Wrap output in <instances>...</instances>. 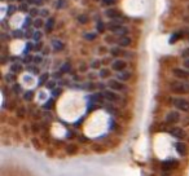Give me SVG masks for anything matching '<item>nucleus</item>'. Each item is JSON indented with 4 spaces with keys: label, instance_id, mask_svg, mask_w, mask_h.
<instances>
[{
    "label": "nucleus",
    "instance_id": "f8f14e48",
    "mask_svg": "<svg viewBox=\"0 0 189 176\" xmlns=\"http://www.w3.org/2000/svg\"><path fill=\"white\" fill-rule=\"evenodd\" d=\"M66 153H67V155H75L78 153V145L69 144L66 146Z\"/></svg>",
    "mask_w": 189,
    "mask_h": 176
},
{
    "label": "nucleus",
    "instance_id": "473e14b6",
    "mask_svg": "<svg viewBox=\"0 0 189 176\" xmlns=\"http://www.w3.org/2000/svg\"><path fill=\"white\" fill-rule=\"evenodd\" d=\"M180 36H181V34H180V32H175L174 35L171 36V39H170V43H174L175 40H177L179 38H180Z\"/></svg>",
    "mask_w": 189,
    "mask_h": 176
},
{
    "label": "nucleus",
    "instance_id": "f257e3e1",
    "mask_svg": "<svg viewBox=\"0 0 189 176\" xmlns=\"http://www.w3.org/2000/svg\"><path fill=\"white\" fill-rule=\"evenodd\" d=\"M171 91L176 94H183L189 92V82H172L171 83Z\"/></svg>",
    "mask_w": 189,
    "mask_h": 176
},
{
    "label": "nucleus",
    "instance_id": "f3484780",
    "mask_svg": "<svg viewBox=\"0 0 189 176\" xmlns=\"http://www.w3.org/2000/svg\"><path fill=\"white\" fill-rule=\"evenodd\" d=\"M22 71V66L20 63H12L11 65V73L16 74V73H21Z\"/></svg>",
    "mask_w": 189,
    "mask_h": 176
},
{
    "label": "nucleus",
    "instance_id": "09e8293b",
    "mask_svg": "<svg viewBox=\"0 0 189 176\" xmlns=\"http://www.w3.org/2000/svg\"><path fill=\"white\" fill-rule=\"evenodd\" d=\"M79 70H80V71H83V73H85L88 70V67L85 66V65H80V67H79Z\"/></svg>",
    "mask_w": 189,
    "mask_h": 176
},
{
    "label": "nucleus",
    "instance_id": "8fccbe9b",
    "mask_svg": "<svg viewBox=\"0 0 189 176\" xmlns=\"http://www.w3.org/2000/svg\"><path fill=\"white\" fill-rule=\"evenodd\" d=\"M34 62H35V63H40V62H42V57H40V56L35 57V58H34Z\"/></svg>",
    "mask_w": 189,
    "mask_h": 176
},
{
    "label": "nucleus",
    "instance_id": "13d9d810",
    "mask_svg": "<svg viewBox=\"0 0 189 176\" xmlns=\"http://www.w3.org/2000/svg\"><path fill=\"white\" fill-rule=\"evenodd\" d=\"M20 9H21V11H26V9H27V5H26V4H22L21 6H20Z\"/></svg>",
    "mask_w": 189,
    "mask_h": 176
},
{
    "label": "nucleus",
    "instance_id": "a19ab883",
    "mask_svg": "<svg viewBox=\"0 0 189 176\" xmlns=\"http://www.w3.org/2000/svg\"><path fill=\"white\" fill-rule=\"evenodd\" d=\"M31 61H34V58H33V56H30V55H27L25 58H23V62L25 63H30Z\"/></svg>",
    "mask_w": 189,
    "mask_h": 176
},
{
    "label": "nucleus",
    "instance_id": "412c9836",
    "mask_svg": "<svg viewBox=\"0 0 189 176\" xmlns=\"http://www.w3.org/2000/svg\"><path fill=\"white\" fill-rule=\"evenodd\" d=\"M98 76L102 78V79H106V78L110 76V70L109 69H101L100 73H98Z\"/></svg>",
    "mask_w": 189,
    "mask_h": 176
},
{
    "label": "nucleus",
    "instance_id": "6e6d98bb",
    "mask_svg": "<svg viewBox=\"0 0 189 176\" xmlns=\"http://www.w3.org/2000/svg\"><path fill=\"white\" fill-rule=\"evenodd\" d=\"M183 56L184 57H189V49H185L184 52H183Z\"/></svg>",
    "mask_w": 189,
    "mask_h": 176
},
{
    "label": "nucleus",
    "instance_id": "c756f323",
    "mask_svg": "<svg viewBox=\"0 0 189 176\" xmlns=\"http://www.w3.org/2000/svg\"><path fill=\"white\" fill-rule=\"evenodd\" d=\"M47 88H48V89H54V88H56V82H54V80H48V82H47Z\"/></svg>",
    "mask_w": 189,
    "mask_h": 176
},
{
    "label": "nucleus",
    "instance_id": "4be33fe9",
    "mask_svg": "<svg viewBox=\"0 0 189 176\" xmlns=\"http://www.w3.org/2000/svg\"><path fill=\"white\" fill-rule=\"evenodd\" d=\"M53 106H54V100H53V99H49L46 104L43 105V107H44L46 110H52Z\"/></svg>",
    "mask_w": 189,
    "mask_h": 176
},
{
    "label": "nucleus",
    "instance_id": "c03bdc74",
    "mask_svg": "<svg viewBox=\"0 0 189 176\" xmlns=\"http://www.w3.org/2000/svg\"><path fill=\"white\" fill-rule=\"evenodd\" d=\"M27 70H29V71H31V73H34V74H38V71H39V70H38L36 67H34V66H29V67H27Z\"/></svg>",
    "mask_w": 189,
    "mask_h": 176
},
{
    "label": "nucleus",
    "instance_id": "393cba45",
    "mask_svg": "<svg viewBox=\"0 0 189 176\" xmlns=\"http://www.w3.org/2000/svg\"><path fill=\"white\" fill-rule=\"evenodd\" d=\"M53 26H54V19H53V18H48V21H47V25H46V29H47V31H51V30L53 29Z\"/></svg>",
    "mask_w": 189,
    "mask_h": 176
},
{
    "label": "nucleus",
    "instance_id": "864d4df0",
    "mask_svg": "<svg viewBox=\"0 0 189 176\" xmlns=\"http://www.w3.org/2000/svg\"><path fill=\"white\" fill-rule=\"evenodd\" d=\"M8 11H9V14H13V12H14L16 11V6H9V9H8Z\"/></svg>",
    "mask_w": 189,
    "mask_h": 176
},
{
    "label": "nucleus",
    "instance_id": "f704fd0d",
    "mask_svg": "<svg viewBox=\"0 0 189 176\" xmlns=\"http://www.w3.org/2000/svg\"><path fill=\"white\" fill-rule=\"evenodd\" d=\"M121 52H122V50L119 49V48H113V49L110 50L112 56H119V55H121Z\"/></svg>",
    "mask_w": 189,
    "mask_h": 176
},
{
    "label": "nucleus",
    "instance_id": "e2e57ef3",
    "mask_svg": "<svg viewBox=\"0 0 189 176\" xmlns=\"http://www.w3.org/2000/svg\"><path fill=\"white\" fill-rule=\"evenodd\" d=\"M97 87H98V88H101V89H102V88H104V89H105V84H102V83L97 84Z\"/></svg>",
    "mask_w": 189,
    "mask_h": 176
},
{
    "label": "nucleus",
    "instance_id": "0e129e2a",
    "mask_svg": "<svg viewBox=\"0 0 189 176\" xmlns=\"http://www.w3.org/2000/svg\"><path fill=\"white\" fill-rule=\"evenodd\" d=\"M35 3V0H27V4H34Z\"/></svg>",
    "mask_w": 189,
    "mask_h": 176
},
{
    "label": "nucleus",
    "instance_id": "aec40b11",
    "mask_svg": "<svg viewBox=\"0 0 189 176\" xmlns=\"http://www.w3.org/2000/svg\"><path fill=\"white\" fill-rule=\"evenodd\" d=\"M121 27H122V26L119 25L117 21H113V22H110V25H109V30H110V31H115V32L118 31Z\"/></svg>",
    "mask_w": 189,
    "mask_h": 176
},
{
    "label": "nucleus",
    "instance_id": "ea45409f",
    "mask_svg": "<svg viewBox=\"0 0 189 176\" xmlns=\"http://www.w3.org/2000/svg\"><path fill=\"white\" fill-rule=\"evenodd\" d=\"M31 143L34 144V146H35V148L38 149V150H40V146H39V141H38L35 137H33V138H31Z\"/></svg>",
    "mask_w": 189,
    "mask_h": 176
},
{
    "label": "nucleus",
    "instance_id": "cd10ccee",
    "mask_svg": "<svg viewBox=\"0 0 189 176\" xmlns=\"http://www.w3.org/2000/svg\"><path fill=\"white\" fill-rule=\"evenodd\" d=\"M83 88H84V89H88V91H93L95 88H96V84L92 83V82H88Z\"/></svg>",
    "mask_w": 189,
    "mask_h": 176
},
{
    "label": "nucleus",
    "instance_id": "bb28decb",
    "mask_svg": "<svg viewBox=\"0 0 189 176\" xmlns=\"http://www.w3.org/2000/svg\"><path fill=\"white\" fill-rule=\"evenodd\" d=\"M25 114H26L25 107H20V109H17V117H18V118H23V117H25Z\"/></svg>",
    "mask_w": 189,
    "mask_h": 176
},
{
    "label": "nucleus",
    "instance_id": "c9c22d12",
    "mask_svg": "<svg viewBox=\"0 0 189 176\" xmlns=\"http://www.w3.org/2000/svg\"><path fill=\"white\" fill-rule=\"evenodd\" d=\"M13 36H14V38H22L23 32L21 31V30H16V31H13Z\"/></svg>",
    "mask_w": 189,
    "mask_h": 176
},
{
    "label": "nucleus",
    "instance_id": "3c124183",
    "mask_svg": "<svg viewBox=\"0 0 189 176\" xmlns=\"http://www.w3.org/2000/svg\"><path fill=\"white\" fill-rule=\"evenodd\" d=\"M42 43H36V45H35V48H34V49H35V50H40V49H42Z\"/></svg>",
    "mask_w": 189,
    "mask_h": 176
},
{
    "label": "nucleus",
    "instance_id": "37998d69",
    "mask_svg": "<svg viewBox=\"0 0 189 176\" xmlns=\"http://www.w3.org/2000/svg\"><path fill=\"white\" fill-rule=\"evenodd\" d=\"M97 30H98V31H100V32H102V31H104V30H105L104 23H102V22H98V23H97Z\"/></svg>",
    "mask_w": 189,
    "mask_h": 176
},
{
    "label": "nucleus",
    "instance_id": "49530a36",
    "mask_svg": "<svg viewBox=\"0 0 189 176\" xmlns=\"http://www.w3.org/2000/svg\"><path fill=\"white\" fill-rule=\"evenodd\" d=\"M58 4H57V8L60 9V8H62V6H65V0H58Z\"/></svg>",
    "mask_w": 189,
    "mask_h": 176
},
{
    "label": "nucleus",
    "instance_id": "a878e982",
    "mask_svg": "<svg viewBox=\"0 0 189 176\" xmlns=\"http://www.w3.org/2000/svg\"><path fill=\"white\" fill-rule=\"evenodd\" d=\"M30 128H31V130H33V132H34V133H38V132L40 131V128H42V124H40V126H39V124H38V123H33L31 126H30Z\"/></svg>",
    "mask_w": 189,
    "mask_h": 176
},
{
    "label": "nucleus",
    "instance_id": "a211bd4d",
    "mask_svg": "<svg viewBox=\"0 0 189 176\" xmlns=\"http://www.w3.org/2000/svg\"><path fill=\"white\" fill-rule=\"evenodd\" d=\"M106 16L110 17V18H117V17H119V12L117 9H108L106 11Z\"/></svg>",
    "mask_w": 189,
    "mask_h": 176
},
{
    "label": "nucleus",
    "instance_id": "ddd939ff",
    "mask_svg": "<svg viewBox=\"0 0 189 176\" xmlns=\"http://www.w3.org/2000/svg\"><path fill=\"white\" fill-rule=\"evenodd\" d=\"M64 43L61 42V40H57V39H54V40H52V48L54 49V50H62L64 49Z\"/></svg>",
    "mask_w": 189,
    "mask_h": 176
},
{
    "label": "nucleus",
    "instance_id": "1a4fd4ad",
    "mask_svg": "<svg viewBox=\"0 0 189 176\" xmlns=\"http://www.w3.org/2000/svg\"><path fill=\"white\" fill-rule=\"evenodd\" d=\"M174 75L176 78H180V79H187L189 76V73L188 70H184V69H174Z\"/></svg>",
    "mask_w": 189,
    "mask_h": 176
},
{
    "label": "nucleus",
    "instance_id": "bf43d9fd",
    "mask_svg": "<svg viewBox=\"0 0 189 176\" xmlns=\"http://www.w3.org/2000/svg\"><path fill=\"white\" fill-rule=\"evenodd\" d=\"M29 25H30V18H26L25 19V27H27Z\"/></svg>",
    "mask_w": 189,
    "mask_h": 176
},
{
    "label": "nucleus",
    "instance_id": "dca6fc26",
    "mask_svg": "<svg viewBox=\"0 0 189 176\" xmlns=\"http://www.w3.org/2000/svg\"><path fill=\"white\" fill-rule=\"evenodd\" d=\"M12 91H13V93H16V94H21L22 93V86L21 84H18V83H14L12 86Z\"/></svg>",
    "mask_w": 189,
    "mask_h": 176
},
{
    "label": "nucleus",
    "instance_id": "20e7f679",
    "mask_svg": "<svg viewBox=\"0 0 189 176\" xmlns=\"http://www.w3.org/2000/svg\"><path fill=\"white\" fill-rule=\"evenodd\" d=\"M181 117H180V113L179 111H170V113L166 115V123L167 124H177L180 122Z\"/></svg>",
    "mask_w": 189,
    "mask_h": 176
},
{
    "label": "nucleus",
    "instance_id": "79ce46f5",
    "mask_svg": "<svg viewBox=\"0 0 189 176\" xmlns=\"http://www.w3.org/2000/svg\"><path fill=\"white\" fill-rule=\"evenodd\" d=\"M60 93H61V89H60V88H54V89H52V94H53L54 97L60 96Z\"/></svg>",
    "mask_w": 189,
    "mask_h": 176
},
{
    "label": "nucleus",
    "instance_id": "de8ad7c7",
    "mask_svg": "<svg viewBox=\"0 0 189 176\" xmlns=\"http://www.w3.org/2000/svg\"><path fill=\"white\" fill-rule=\"evenodd\" d=\"M30 16H36L38 14V9L36 8H33V9H30Z\"/></svg>",
    "mask_w": 189,
    "mask_h": 176
},
{
    "label": "nucleus",
    "instance_id": "4d7b16f0",
    "mask_svg": "<svg viewBox=\"0 0 189 176\" xmlns=\"http://www.w3.org/2000/svg\"><path fill=\"white\" fill-rule=\"evenodd\" d=\"M35 5H42L43 4V0H35V3H34Z\"/></svg>",
    "mask_w": 189,
    "mask_h": 176
},
{
    "label": "nucleus",
    "instance_id": "052dcab7",
    "mask_svg": "<svg viewBox=\"0 0 189 176\" xmlns=\"http://www.w3.org/2000/svg\"><path fill=\"white\" fill-rule=\"evenodd\" d=\"M184 65H185V67L189 70V58L188 60H185V62H184Z\"/></svg>",
    "mask_w": 189,
    "mask_h": 176
},
{
    "label": "nucleus",
    "instance_id": "72a5a7b5",
    "mask_svg": "<svg viewBox=\"0 0 189 176\" xmlns=\"http://www.w3.org/2000/svg\"><path fill=\"white\" fill-rule=\"evenodd\" d=\"M5 80H7V82H8V83L14 82V80H16V76L13 75V74H8V75L5 76Z\"/></svg>",
    "mask_w": 189,
    "mask_h": 176
},
{
    "label": "nucleus",
    "instance_id": "6e6552de",
    "mask_svg": "<svg viewBox=\"0 0 189 176\" xmlns=\"http://www.w3.org/2000/svg\"><path fill=\"white\" fill-rule=\"evenodd\" d=\"M175 150H176V153L179 155L184 157V155L187 154V145H185L184 143H176L175 144Z\"/></svg>",
    "mask_w": 189,
    "mask_h": 176
},
{
    "label": "nucleus",
    "instance_id": "c85d7f7f",
    "mask_svg": "<svg viewBox=\"0 0 189 176\" xmlns=\"http://www.w3.org/2000/svg\"><path fill=\"white\" fill-rule=\"evenodd\" d=\"M44 25V22H43V19L42 18H36L35 19V22H34V26H35V27H42V26Z\"/></svg>",
    "mask_w": 189,
    "mask_h": 176
},
{
    "label": "nucleus",
    "instance_id": "58836bf2",
    "mask_svg": "<svg viewBox=\"0 0 189 176\" xmlns=\"http://www.w3.org/2000/svg\"><path fill=\"white\" fill-rule=\"evenodd\" d=\"M33 38H34V40H39L40 38H42V32L35 31V32H34V35H33Z\"/></svg>",
    "mask_w": 189,
    "mask_h": 176
},
{
    "label": "nucleus",
    "instance_id": "6ab92c4d",
    "mask_svg": "<svg viewBox=\"0 0 189 176\" xmlns=\"http://www.w3.org/2000/svg\"><path fill=\"white\" fill-rule=\"evenodd\" d=\"M48 78H49V74L48 73H43L39 78V86H43V84H47L48 82Z\"/></svg>",
    "mask_w": 189,
    "mask_h": 176
},
{
    "label": "nucleus",
    "instance_id": "4468645a",
    "mask_svg": "<svg viewBox=\"0 0 189 176\" xmlns=\"http://www.w3.org/2000/svg\"><path fill=\"white\" fill-rule=\"evenodd\" d=\"M118 44H119V47H128L130 44H131V39L127 38V36H122V38L119 39Z\"/></svg>",
    "mask_w": 189,
    "mask_h": 176
},
{
    "label": "nucleus",
    "instance_id": "5fc2aeb1",
    "mask_svg": "<svg viewBox=\"0 0 189 176\" xmlns=\"http://www.w3.org/2000/svg\"><path fill=\"white\" fill-rule=\"evenodd\" d=\"M34 35V32L31 31V30H29V31H27L26 32V36H27V38H31V36Z\"/></svg>",
    "mask_w": 189,
    "mask_h": 176
},
{
    "label": "nucleus",
    "instance_id": "4c0bfd02",
    "mask_svg": "<svg viewBox=\"0 0 189 176\" xmlns=\"http://www.w3.org/2000/svg\"><path fill=\"white\" fill-rule=\"evenodd\" d=\"M117 32H118L119 35H126V34L128 32V29H127V27H121Z\"/></svg>",
    "mask_w": 189,
    "mask_h": 176
},
{
    "label": "nucleus",
    "instance_id": "680f3d73",
    "mask_svg": "<svg viewBox=\"0 0 189 176\" xmlns=\"http://www.w3.org/2000/svg\"><path fill=\"white\" fill-rule=\"evenodd\" d=\"M69 137H75V132H69Z\"/></svg>",
    "mask_w": 189,
    "mask_h": 176
},
{
    "label": "nucleus",
    "instance_id": "b1692460",
    "mask_svg": "<svg viewBox=\"0 0 189 176\" xmlns=\"http://www.w3.org/2000/svg\"><path fill=\"white\" fill-rule=\"evenodd\" d=\"M70 67H71L70 62H65L64 65H62V67H61V73H62V74L69 73V71H70Z\"/></svg>",
    "mask_w": 189,
    "mask_h": 176
},
{
    "label": "nucleus",
    "instance_id": "39448f33",
    "mask_svg": "<svg viewBox=\"0 0 189 176\" xmlns=\"http://www.w3.org/2000/svg\"><path fill=\"white\" fill-rule=\"evenodd\" d=\"M108 86H109V88H110V89L117 91V92H121V91L125 89V84L119 82V79H118V80L110 79V80H109V83H108Z\"/></svg>",
    "mask_w": 189,
    "mask_h": 176
},
{
    "label": "nucleus",
    "instance_id": "2f4dec72",
    "mask_svg": "<svg viewBox=\"0 0 189 176\" xmlns=\"http://www.w3.org/2000/svg\"><path fill=\"white\" fill-rule=\"evenodd\" d=\"M78 21L80 22V23H85V22L88 21V17L85 16V14H82V16H79V17H78Z\"/></svg>",
    "mask_w": 189,
    "mask_h": 176
},
{
    "label": "nucleus",
    "instance_id": "69168bd1",
    "mask_svg": "<svg viewBox=\"0 0 189 176\" xmlns=\"http://www.w3.org/2000/svg\"><path fill=\"white\" fill-rule=\"evenodd\" d=\"M79 140H80V141H84V143H85V141H87V138H85V137H79Z\"/></svg>",
    "mask_w": 189,
    "mask_h": 176
},
{
    "label": "nucleus",
    "instance_id": "7ed1b4c3",
    "mask_svg": "<svg viewBox=\"0 0 189 176\" xmlns=\"http://www.w3.org/2000/svg\"><path fill=\"white\" fill-rule=\"evenodd\" d=\"M117 91H113V89H106L104 91V97L106 101H109V102H118V101H121V97H119L118 93H115Z\"/></svg>",
    "mask_w": 189,
    "mask_h": 176
},
{
    "label": "nucleus",
    "instance_id": "9d476101",
    "mask_svg": "<svg viewBox=\"0 0 189 176\" xmlns=\"http://www.w3.org/2000/svg\"><path fill=\"white\" fill-rule=\"evenodd\" d=\"M117 78H118L119 80H122V82H127V80H130V78H131V73L130 71H119L118 75H117Z\"/></svg>",
    "mask_w": 189,
    "mask_h": 176
},
{
    "label": "nucleus",
    "instance_id": "338daca9",
    "mask_svg": "<svg viewBox=\"0 0 189 176\" xmlns=\"http://www.w3.org/2000/svg\"><path fill=\"white\" fill-rule=\"evenodd\" d=\"M18 1H23V0H18Z\"/></svg>",
    "mask_w": 189,
    "mask_h": 176
},
{
    "label": "nucleus",
    "instance_id": "f03ea898",
    "mask_svg": "<svg viewBox=\"0 0 189 176\" xmlns=\"http://www.w3.org/2000/svg\"><path fill=\"white\" fill-rule=\"evenodd\" d=\"M172 105L176 107L177 110L180 111H185V113H189V101L185 99H180V97H176V99L172 100Z\"/></svg>",
    "mask_w": 189,
    "mask_h": 176
},
{
    "label": "nucleus",
    "instance_id": "5701e85b",
    "mask_svg": "<svg viewBox=\"0 0 189 176\" xmlns=\"http://www.w3.org/2000/svg\"><path fill=\"white\" fill-rule=\"evenodd\" d=\"M34 99V92L33 91H27V92L23 93V100L25 101H31Z\"/></svg>",
    "mask_w": 189,
    "mask_h": 176
},
{
    "label": "nucleus",
    "instance_id": "2eb2a0df",
    "mask_svg": "<svg viewBox=\"0 0 189 176\" xmlns=\"http://www.w3.org/2000/svg\"><path fill=\"white\" fill-rule=\"evenodd\" d=\"M104 93H93V96H92V100H93V104H100L102 102V100H104Z\"/></svg>",
    "mask_w": 189,
    "mask_h": 176
},
{
    "label": "nucleus",
    "instance_id": "7c9ffc66",
    "mask_svg": "<svg viewBox=\"0 0 189 176\" xmlns=\"http://www.w3.org/2000/svg\"><path fill=\"white\" fill-rule=\"evenodd\" d=\"M100 61H98V60H93V61H92V63H91V67H92V69H98V67H100Z\"/></svg>",
    "mask_w": 189,
    "mask_h": 176
},
{
    "label": "nucleus",
    "instance_id": "0eeeda50",
    "mask_svg": "<svg viewBox=\"0 0 189 176\" xmlns=\"http://www.w3.org/2000/svg\"><path fill=\"white\" fill-rule=\"evenodd\" d=\"M112 67L114 71H123V70L126 69V62L123 60H115L114 62L112 63Z\"/></svg>",
    "mask_w": 189,
    "mask_h": 176
},
{
    "label": "nucleus",
    "instance_id": "603ef678",
    "mask_svg": "<svg viewBox=\"0 0 189 176\" xmlns=\"http://www.w3.org/2000/svg\"><path fill=\"white\" fill-rule=\"evenodd\" d=\"M42 16H48V9H42V11L39 12Z\"/></svg>",
    "mask_w": 189,
    "mask_h": 176
},
{
    "label": "nucleus",
    "instance_id": "423d86ee",
    "mask_svg": "<svg viewBox=\"0 0 189 176\" xmlns=\"http://www.w3.org/2000/svg\"><path fill=\"white\" fill-rule=\"evenodd\" d=\"M170 135L175 138H184L185 132H184L183 128H180V127H174V128L170 130Z\"/></svg>",
    "mask_w": 189,
    "mask_h": 176
},
{
    "label": "nucleus",
    "instance_id": "e433bc0d",
    "mask_svg": "<svg viewBox=\"0 0 189 176\" xmlns=\"http://www.w3.org/2000/svg\"><path fill=\"white\" fill-rule=\"evenodd\" d=\"M84 38L87 39V40H93L96 38V34H92V32H88V34H85L84 35Z\"/></svg>",
    "mask_w": 189,
    "mask_h": 176
},
{
    "label": "nucleus",
    "instance_id": "a18cd8bd",
    "mask_svg": "<svg viewBox=\"0 0 189 176\" xmlns=\"http://www.w3.org/2000/svg\"><path fill=\"white\" fill-rule=\"evenodd\" d=\"M102 1V4H105V5H112V4H114V0H101Z\"/></svg>",
    "mask_w": 189,
    "mask_h": 176
},
{
    "label": "nucleus",
    "instance_id": "9b49d317",
    "mask_svg": "<svg viewBox=\"0 0 189 176\" xmlns=\"http://www.w3.org/2000/svg\"><path fill=\"white\" fill-rule=\"evenodd\" d=\"M163 166V170H172V168H175V167H177V162L176 161H167V162H163L162 163Z\"/></svg>",
    "mask_w": 189,
    "mask_h": 176
}]
</instances>
